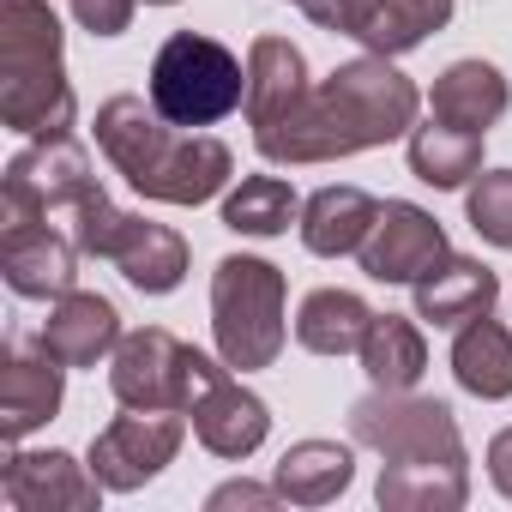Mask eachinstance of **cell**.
Instances as JSON below:
<instances>
[{
    "instance_id": "1",
    "label": "cell",
    "mask_w": 512,
    "mask_h": 512,
    "mask_svg": "<svg viewBox=\"0 0 512 512\" xmlns=\"http://www.w3.org/2000/svg\"><path fill=\"white\" fill-rule=\"evenodd\" d=\"M416 109H422V91L392 67V55H362V61H344L320 91L308 85V97L290 115L253 133V145H260L266 163H290V169L338 163V157L404 139L416 127Z\"/></svg>"
},
{
    "instance_id": "2",
    "label": "cell",
    "mask_w": 512,
    "mask_h": 512,
    "mask_svg": "<svg viewBox=\"0 0 512 512\" xmlns=\"http://www.w3.org/2000/svg\"><path fill=\"white\" fill-rule=\"evenodd\" d=\"M350 434L380 452V506L386 512H458L470 494V458L452 404L410 392H368L350 404Z\"/></svg>"
},
{
    "instance_id": "3",
    "label": "cell",
    "mask_w": 512,
    "mask_h": 512,
    "mask_svg": "<svg viewBox=\"0 0 512 512\" xmlns=\"http://www.w3.org/2000/svg\"><path fill=\"white\" fill-rule=\"evenodd\" d=\"M91 127H97L103 157L127 175V187L157 199V205H205L235 175V157L223 139L169 133V121L145 97H109Z\"/></svg>"
},
{
    "instance_id": "4",
    "label": "cell",
    "mask_w": 512,
    "mask_h": 512,
    "mask_svg": "<svg viewBox=\"0 0 512 512\" xmlns=\"http://www.w3.org/2000/svg\"><path fill=\"white\" fill-rule=\"evenodd\" d=\"M73 85L49 0H0V121L31 139L73 133Z\"/></svg>"
},
{
    "instance_id": "5",
    "label": "cell",
    "mask_w": 512,
    "mask_h": 512,
    "mask_svg": "<svg viewBox=\"0 0 512 512\" xmlns=\"http://www.w3.org/2000/svg\"><path fill=\"white\" fill-rule=\"evenodd\" d=\"M211 338L217 356L241 374L272 368L284 350V272L253 260V253H229L211 272Z\"/></svg>"
},
{
    "instance_id": "6",
    "label": "cell",
    "mask_w": 512,
    "mask_h": 512,
    "mask_svg": "<svg viewBox=\"0 0 512 512\" xmlns=\"http://www.w3.org/2000/svg\"><path fill=\"white\" fill-rule=\"evenodd\" d=\"M151 103L169 127H217L247 103V67L199 31H175L151 61Z\"/></svg>"
},
{
    "instance_id": "7",
    "label": "cell",
    "mask_w": 512,
    "mask_h": 512,
    "mask_svg": "<svg viewBox=\"0 0 512 512\" xmlns=\"http://www.w3.org/2000/svg\"><path fill=\"white\" fill-rule=\"evenodd\" d=\"M223 374H229V362H211L205 350L181 344L163 326L127 332L115 344V362H109V386L127 410H181V416H193V404Z\"/></svg>"
},
{
    "instance_id": "8",
    "label": "cell",
    "mask_w": 512,
    "mask_h": 512,
    "mask_svg": "<svg viewBox=\"0 0 512 512\" xmlns=\"http://www.w3.org/2000/svg\"><path fill=\"white\" fill-rule=\"evenodd\" d=\"M103 187L91 175V157L73 133L61 139H37L7 163V181H0V223H67V211Z\"/></svg>"
},
{
    "instance_id": "9",
    "label": "cell",
    "mask_w": 512,
    "mask_h": 512,
    "mask_svg": "<svg viewBox=\"0 0 512 512\" xmlns=\"http://www.w3.org/2000/svg\"><path fill=\"white\" fill-rule=\"evenodd\" d=\"M320 31L356 37L368 55H410L434 31H446L452 0H308L302 7Z\"/></svg>"
},
{
    "instance_id": "10",
    "label": "cell",
    "mask_w": 512,
    "mask_h": 512,
    "mask_svg": "<svg viewBox=\"0 0 512 512\" xmlns=\"http://www.w3.org/2000/svg\"><path fill=\"white\" fill-rule=\"evenodd\" d=\"M181 434H187L181 428V410H133V416H115L91 440V470H97L103 488L133 494L151 476H163V464H175Z\"/></svg>"
},
{
    "instance_id": "11",
    "label": "cell",
    "mask_w": 512,
    "mask_h": 512,
    "mask_svg": "<svg viewBox=\"0 0 512 512\" xmlns=\"http://www.w3.org/2000/svg\"><path fill=\"white\" fill-rule=\"evenodd\" d=\"M446 253H452L446 247V229L422 205L386 199L380 217H374V229H368V241L356 247V260H362V272L374 284H416L422 272H434L446 260Z\"/></svg>"
},
{
    "instance_id": "12",
    "label": "cell",
    "mask_w": 512,
    "mask_h": 512,
    "mask_svg": "<svg viewBox=\"0 0 512 512\" xmlns=\"http://www.w3.org/2000/svg\"><path fill=\"white\" fill-rule=\"evenodd\" d=\"M79 241L61 223H0V278L25 302H61L79 290Z\"/></svg>"
},
{
    "instance_id": "13",
    "label": "cell",
    "mask_w": 512,
    "mask_h": 512,
    "mask_svg": "<svg viewBox=\"0 0 512 512\" xmlns=\"http://www.w3.org/2000/svg\"><path fill=\"white\" fill-rule=\"evenodd\" d=\"M61 386H67V362L37 338H13L0 356V434L7 446H19L31 428L55 422L61 410Z\"/></svg>"
},
{
    "instance_id": "14",
    "label": "cell",
    "mask_w": 512,
    "mask_h": 512,
    "mask_svg": "<svg viewBox=\"0 0 512 512\" xmlns=\"http://www.w3.org/2000/svg\"><path fill=\"white\" fill-rule=\"evenodd\" d=\"M0 494L13 512H97L103 482L67 452H13L0 470Z\"/></svg>"
},
{
    "instance_id": "15",
    "label": "cell",
    "mask_w": 512,
    "mask_h": 512,
    "mask_svg": "<svg viewBox=\"0 0 512 512\" xmlns=\"http://www.w3.org/2000/svg\"><path fill=\"white\" fill-rule=\"evenodd\" d=\"M193 434L217 458H253V452L266 446V434H272V410H266V398H253L235 374H223L193 404Z\"/></svg>"
},
{
    "instance_id": "16",
    "label": "cell",
    "mask_w": 512,
    "mask_h": 512,
    "mask_svg": "<svg viewBox=\"0 0 512 512\" xmlns=\"http://www.w3.org/2000/svg\"><path fill=\"white\" fill-rule=\"evenodd\" d=\"M43 344L67 362V368H97L103 356H115L121 344V314L109 296H91V290H67L49 320H43Z\"/></svg>"
},
{
    "instance_id": "17",
    "label": "cell",
    "mask_w": 512,
    "mask_h": 512,
    "mask_svg": "<svg viewBox=\"0 0 512 512\" xmlns=\"http://www.w3.org/2000/svg\"><path fill=\"white\" fill-rule=\"evenodd\" d=\"M416 320L428 326H464L476 314H494V296H500V278L482 266V260H464V253H446L434 272H422L416 284Z\"/></svg>"
},
{
    "instance_id": "18",
    "label": "cell",
    "mask_w": 512,
    "mask_h": 512,
    "mask_svg": "<svg viewBox=\"0 0 512 512\" xmlns=\"http://www.w3.org/2000/svg\"><path fill=\"white\" fill-rule=\"evenodd\" d=\"M308 97V61L290 37H253L247 49V121L253 133L272 127L278 115H290Z\"/></svg>"
},
{
    "instance_id": "19",
    "label": "cell",
    "mask_w": 512,
    "mask_h": 512,
    "mask_svg": "<svg viewBox=\"0 0 512 512\" xmlns=\"http://www.w3.org/2000/svg\"><path fill=\"white\" fill-rule=\"evenodd\" d=\"M512 91H506V73L494 61H452L440 79H434V121H452V127H470V133H488L500 115H506Z\"/></svg>"
},
{
    "instance_id": "20",
    "label": "cell",
    "mask_w": 512,
    "mask_h": 512,
    "mask_svg": "<svg viewBox=\"0 0 512 512\" xmlns=\"http://www.w3.org/2000/svg\"><path fill=\"white\" fill-rule=\"evenodd\" d=\"M380 205L362 187H320L302 205V247L320 253V260H338V253H356L374 229Z\"/></svg>"
},
{
    "instance_id": "21",
    "label": "cell",
    "mask_w": 512,
    "mask_h": 512,
    "mask_svg": "<svg viewBox=\"0 0 512 512\" xmlns=\"http://www.w3.org/2000/svg\"><path fill=\"white\" fill-rule=\"evenodd\" d=\"M350 476H356L350 446H338V440H296V446L278 458L272 488H278L290 506H326V500H338V494L350 488Z\"/></svg>"
},
{
    "instance_id": "22",
    "label": "cell",
    "mask_w": 512,
    "mask_h": 512,
    "mask_svg": "<svg viewBox=\"0 0 512 512\" xmlns=\"http://www.w3.org/2000/svg\"><path fill=\"white\" fill-rule=\"evenodd\" d=\"M452 380L470 392V398H512V332L488 314L464 320L458 326V344H452Z\"/></svg>"
},
{
    "instance_id": "23",
    "label": "cell",
    "mask_w": 512,
    "mask_h": 512,
    "mask_svg": "<svg viewBox=\"0 0 512 512\" xmlns=\"http://www.w3.org/2000/svg\"><path fill=\"white\" fill-rule=\"evenodd\" d=\"M368 326H374V308L356 290H314L296 314V344L314 356H350L362 350Z\"/></svg>"
},
{
    "instance_id": "24",
    "label": "cell",
    "mask_w": 512,
    "mask_h": 512,
    "mask_svg": "<svg viewBox=\"0 0 512 512\" xmlns=\"http://www.w3.org/2000/svg\"><path fill=\"white\" fill-rule=\"evenodd\" d=\"M482 139L488 133H470V127H452V121L410 127V175L428 181V187H440V193L464 187L482 169Z\"/></svg>"
},
{
    "instance_id": "25",
    "label": "cell",
    "mask_w": 512,
    "mask_h": 512,
    "mask_svg": "<svg viewBox=\"0 0 512 512\" xmlns=\"http://www.w3.org/2000/svg\"><path fill=\"white\" fill-rule=\"evenodd\" d=\"M115 266H121V278L133 284V290H145V296H169L181 278H187V241L169 229V223H133L127 229V241H121V253H115Z\"/></svg>"
},
{
    "instance_id": "26",
    "label": "cell",
    "mask_w": 512,
    "mask_h": 512,
    "mask_svg": "<svg viewBox=\"0 0 512 512\" xmlns=\"http://www.w3.org/2000/svg\"><path fill=\"white\" fill-rule=\"evenodd\" d=\"M356 356H362V368H368V380L380 392H410L428 374V344H422V332L404 314H374V326H368Z\"/></svg>"
},
{
    "instance_id": "27",
    "label": "cell",
    "mask_w": 512,
    "mask_h": 512,
    "mask_svg": "<svg viewBox=\"0 0 512 512\" xmlns=\"http://www.w3.org/2000/svg\"><path fill=\"white\" fill-rule=\"evenodd\" d=\"M296 217H302V199H296V187L278 181V175H247V181L223 199V229H235V235L272 241V235H284Z\"/></svg>"
},
{
    "instance_id": "28",
    "label": "cell",
    "mask_w": 512,
    "mask_h": 512,
    "mask_svg": "<svg viewBox=\"0 0 512 512\" xmlns=\"http://www.w3.org/2000/svg\"><path fill=\"white\" fill-rule=\"evenodd\" d=\"M464 217H470V229H476L482 241H494V247L512 253V169L476 175L470 193H464Z\"/></svg>"
},
{
    "instance_id": "29",
    "label": "cell",
    "mask_w": 512,
    "mask_h": 512,
    "mask_svg": "<svg viewBox=\"0 0 512 512\" xmlns=\"http://www.w3.org/2000/svg\"><path fill=\"white\" fill-rule=\"evenodd\" d=\"M133 7H139V0H73V19L91 37H121L133 25Z\"/></svg>"
},
{
    "instance_id": "30",
    "label": "cell",
    "mask_w": 512,
    "mask_h": 512,
    "mask_svg": "<svg viewBox=\"0 0 512 512\" xmlns=\"http://www.w3.org/2000/svg\"><path fill=\"white\" fill-rule=\"evenodd\" d=\"M278 500H284V494H278V488H260V482H223L205 506L223 512V506H278Z\"/></svg>"
},
{
    "instance_id": "31",
    "label": "cell",
    "mask_w": 512,
    "mask_h": 512,
    "mask_svg": "<svg viewBox=\"0 0 512 512\" xmlns=\"http://www.w3.org/2000/svg\"><path fill=\"white\" fill-rule=\"evenodd\" d=\"M488 476H494V488L512 500V428H500V434L488 440Z\"/></svg>"
},
{
    "instance_id": "32",
    "label": "cell",
    "mask_w": 512,
    "mask_h": 512,
    "mask_svg": "<svg viewBox=\"0 0 512 512\" xmlns=\"http://www.w3.org/2000/svg\"><path fill=\"white\" fill-rule=\"evenodd\" d=\"M145 7H175V0H145Z\"/></svg>"
},
{
    "instance_id": "33",
    "label": "cell",
    "mask_w": 512,
    "mask_h": 512,
    "mask_svg": "<svg viewBox=\"0 0 512 512\" xmlns=\"http://www.w3.org/2000/svg\"><path fill=\"white\" fill-rule=\"evenodd\" d=\"M296 7H308V0H296Z\"/></svg>"
}]
</instances>
